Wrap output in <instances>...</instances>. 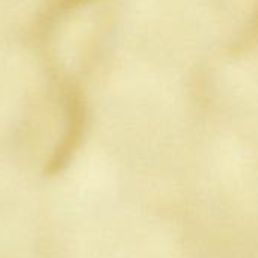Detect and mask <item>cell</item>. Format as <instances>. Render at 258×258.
<instances>
[]
</instances>
